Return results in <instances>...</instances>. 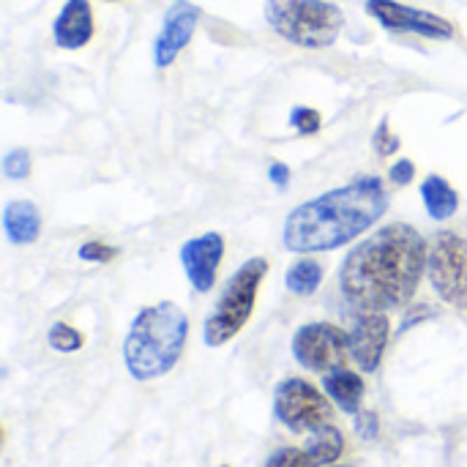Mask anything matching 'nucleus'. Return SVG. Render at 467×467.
Segmentation results:
<instances>
[{
	"label": "nucleus",
	"instance_id": "f257e3e1",
	"mask_svg": "<svg viewBox=\"0 0 467 467\" xmlns=\"http://www.w3.org/2000/svg\"><path fill=\"white\" fill-rule=\"evenodd\" d=\"M427 241L410 224H389L361 241L342 263V293L361 312L405 306L427 271Z\"/></svg>",
	"mask_w": 467,
	"mask_h": 467
},
{
	"label": "nucleus",
	"instance_id": "f03ea898",
	"mask_svg": "<svg viewBox=\"0 0 467 467\" xmlns=\"http://www.w3.org/2000/svg\"><path fill=\"white\" fill-rule=\"evenodd\" d=\"M389 211V194L378 175H361L342 189L320 194L298 205L287 222L282 241L290 252H331L367 233Z\"/></svg>",
	"mask_w": 467,
	"mask_h": 467
},
{
	"label": "nucleus",
	"instance_id": "7ed1b4c3",
	"mask_svg": "<svg viewBox=\"0 0 467 467\" xmlns=\"http://www.w3.org/2000/svg\"><path fill=\"white\" fill-rule=\"evenodd\" d=\"M189 337V317L186 312L172 304L161 301L145 306L123 342V361L134 380H156L164 378L183 356Z\"/></svg>",
	"mask_w": 467,
	"mask_h": 467
},
{
	"label": "nucleus",
	"instance_id": "20e7f679",
	"mask_svg": "<svg viewBox=\"0 0 467 467\" xmlns=\"http://www.w3.org/2000/svg\"><path fill=\"white\" fill-rule=\"evenodd\" d=\"M265 19L282 38L306 49L331 47L345 27L342 8L328 0H265Z\"/></svg>",
	"mask_w": 467,
	"mask_h": 467
},
{
	"label": "nucleus",
	"instance_id": "39448f33",
	"mask_svg": "<svg viewBox=\"0 0 467 467\" xmlns=\"http://www.w3.org/2000/svg\"><path fill=\"white\" fill-rule=\"evenodd\" d=\"M265 274H268V260L252 257L227 279V285L202 328L208 348H222L235 334H241V328L249 323V317L254 312L257 290H260Z\"/></svg>",
	"mask_w": 467,
	"mask_h": 467
},
{
	"label": "nucleus",
	"instance_id": "423d86ee",
	"mask_svg": "<svg viewBox=\"0 0 467 467\" xmlns=\"http://www.w3.org/2000/svg\"><path fill=\"white\" fill-rule=\"evenodd\" d=\"M427 274L435 293L446 304L467 309V238L457 233H441L432 241Z\"/></svg>",
	"mask_w": 467,
	"mask_h": 467
},
{
	"label": "nucleus",
	"instance_id": "0eeeda50",
	"mask_svg": "<svg viewBox=\"0 0 467 467\" xmlns=\"http://www.w3.org/2000/svg\"><path fill=\"white\" fill-rule=\"evenodd\" d=\"M274 413L290 432H315L326 424H331V405L328 400L306 380L290 378L276 386L274 394Z\"/></svg>",
	"mask_w": 467,
	"mask_h": 467
},
{
	"label": "nucleus",
	"instance_id": "6e6552de",
	"mask_svg": "<svg viewBox=\"0 0 467 467\" xmlns=\"http://www.w3.org/2000/svg\"><path fill=\"white\" fill-rule=\"evenodd\" d=\"M293 356L304 369L328 375L348 364L350 337L331 323H309L293 337Z\"/></svg>",
	"mask_w": 467,
	"mask_h": 467
},
{
	"label": "nucleus",
	"instance_id": "1a4fd4ad",
	"mask_svg": "<svg viewBox=\"0 0 467 467\" xmlns=\"http://www.w3.org/2000/svg\"><path fill=\"white\" fill-rule=\"evenodd\" d=\"M364 8L369 16H375L391 33H416V36L441 38V41L454 38V25L441 14H432L424 8H410L397 0H367Z\"/></svg>",
	"mask_w": 467,
	"mask_h": 467
},
{
	"label": "nucleus",
	"instance_id": "9d476101",
	"mask_svg": "<svg viewBox=\"0 0 467 467\" xmlns=\"http://www.w3.org/2000/svg\"><path fill=\"white\" fill-rule=\"evenodd\" d=\"M200 22V8L189 0H175L170 11L164 14V25L153 41V63L159 68H167L175 63V57L183 52V47L192 41Z\"/></svg>",
	"mask_w": 467,
	"mask_h": 467
},
{
	"label": "nucleus",
	"instance_id": "9b49d317",
	"mask_svg": "<svg viewBox=\"0 0 467 467\" xmlns=\"http://www.w3.org/2000/svg\"><path fill=\"white\" fill-rule=\"evenodd\" d=\"M222 260H224V238L219 233H205L181 246L183 271L197 293L213 290Z\"/></svg>",
	"mask_w": 467,
	"mask_h": 467
},
{
	"label": "nucleus",
	"instance_id": "f8f14e48",
	"mask_svg": "<svg viewBox=\"0 0 467 467\" xmlns=\"http://www.w3.org/2000/svg\"><path fill=\"white\" fill-rule=\"evenodd\" d=\"M389 317L383 312H364L356 317L350 337V356L364 372H378L386 345H389Z\"/></svg>",
	"mask_w": 467,
	"mask_h": 467
},
{
	"label": "nucleus",
	"instance_id": "ddd939ff",
	"mask_svg": "<svg viewBox=\"0 0 467 467\" xmlns=\"http://www.w3.org/2000/svg\"><path fill=\"white\" fill-rule=\"evenodd\" d=\"M55 44L60 49H82L93 38V11L88 0H66L55 25Z\"/></svg>",
	"mask_w": 467,
	"mask_h": 467
},
{
	"label": "nucleus",
	"instance_id": "4468645a",
	"mask_svg": "<svg viewBox=\"0 0 467 467\" xmlns=\"http://www.w3.org/2000/svg\"><path fill=\"white\" fill-rule=\"evenodd\" d=\"M3 233L14 246H30L41 235V213L30 200H11L3 208Z\"/></svg>",
	"mask_w": 467,
	"mask_h": 467
},
{
	"label": "nucleus",
	"instance_id": "2eb2a0df",
	"mask_svg": "<svg viewBox=\"0 0 467 467\" xmlns=\"http://www.w3.org/2000/svg\"><path fill=\"white\" fill-rule=\"evenodd\" d=\"M323 386H326V394L339 405V410H345L348 416H356L358 408H361V400H364V380L361 375L350 372V369H334L323 378Z\"/></svg>",
	"mask_w": 467,
	"mask_h": 467
},
{
	"label": "nucleus",
	"instance_id": "dca6fc26",
	"mask_svg": "<svg viewBox=\"0 0 467 467\" xmlns=\"http://www.w3.org/2000/svg\"><path fill=\"white\" fill-rule=\"evenodd\" d=\"M421 200H424V208H427L430 219H435V222L451 219L457 213V208H460V194L441 175H430L421 183Z\"/></svg>",
	"mask_w": 467,
	"mask_h": 467
},
{
	"label": "nucleus",
	"instance_id": "f3484780",
	"mask_svg": "<svg viewBox=\"0 0 467 467\" xmlns=\"http://www.w3.org/2000/svg\"><path fill=\"white\" fill-rule=\"evenodd\" d=\"M345 451V438L337 427L326 424L315 432H309V443H306V454L312 467H331Z\"/></svg>",
	"mask_w": 467,
	"mask_h": 467
},
{
	"label": "nucleus",
	"instance_id": "a211bd4d",
	"mask_svg": "<svg viewBox=\"0 0 467 467\" xmlns=\"http://www.w3.org/2000/svg\"><path fill=\"white\" fill-rule=\"evenodd\" d=\"M285 282H287V290L290 293H296V296H312L320 287V282H323V265L315 263V260H309V257H304V260H298V263L290 265Z\"/></svg>",
	"mask_w": 467,
	"mask_h": 467
},
{
	"label": "nucleus",
	"instance_id": "6ab92c4d",
	"mask_svg": "<svg viewBox=\"0 0 467 467\" xmlns=\"http://www.w3.org/2000/svg\"><path fill=\"white\" fill-rule=\"evenodd\" d=\"M47 342H49V348L57 350V353H77V350H82V345H85L82 334H79L77 328L66 326V323H55V326L49 328V334H47Z\"/></svg>",
	"mask_w": 467,
	"mask_h": 467
},
{
	"label": "nucleus",
	"instance_id": "aec40b11",
	"mask_svg": "<svg viewBox=\"0 0 467 467\" xmlns=\"http://www.w3.org/2000/svg\"><path fill=\"white\" fill-rule=\"evenodd\" d=\"M290 126H293L301 137H312V134L320 131L323 118H320V112L312 109V107H296V109L290 112Z\"/></svg>",
	"mask_w": 467,
	"mask_h": 467
},
{
	"label": "nucleus",
	"instance_id": "412c9836",
	"mask_svg": "<svg viewBox=\"0 0 467 467\" xmlns=\"http://www.w3.org/2000/svg\"><path fill=\"white\" fill-rule=\"evenodd\" d=\"M3 175L8 181H25L30 175V153L25 148H14L3 159Z\"/></svg>",
	"mask_w": 467,
	"mask_h": 467
},
{
	"label": "nucleus",
	"instance_id": "4be33fe9",
	"mask_svg": "<svg viewBox=\"0 0 467 467\" xmlns=\"http://www.w3.org/2000/svg\"><path fill=\"white\" fill-rule=\"evenodd\" d=\"M372 145H375V153L378 156H394L397 150H400V140H397V134H391V129H389V120H380L378 123V129H375V134H372Z\"/></svg>",
	"mask_w": 467,
	"mask_h": 467
},
{
	"label": "nucleus",
	"instance_id": "5701e85b",
	"mask_svg": "<svg viewBox=\"0 0 467 467\" xmlns=\"http://www.w3.org/2000/svg\"><path fill=\"white\" fill-rule=\"evenodd\" d=\"M265 467H312L309 462V454H306V449L301 451V449H279Z\"/></svg>",
	"mask_w": 467,
	"mask_h": 467
},
{
	"label": "nucleus",
	"instance_id": "b1692460",
	"mask_svg": "<svg viewBox=\"0 0 467 467\" xmlns=\"http://www.w3.org/2000/svg\"><path fill=\"white\" fill-rule=\"evenodd\" d=\"M77 254H79V260H88V263H109L118 254V249H112V246H107L101 241H88V244L79 246Z\"/></svg>",
	"mask_w": 467,
	"mask_h": 467
},
{
	"label": "nucleus",
	"instance_id": "393cba45",
	"mask_svg": "<svg viewBox=\"0 0 467 467\" xmlns=\"http://www.w3.org/2000/svg\"><path fill=\"white\" fill-rule=\"evenodd\" d=\"M356 432H358V438H364V441H375L378 432H380L378 413H372V410L356 413Z\"/></svg>",
	"mask_w": 467,
	"mask_h": 467
},
{
	"label": "nucleus",
	"instance_id": "a878e982",
	"mask_svg": "<svg viewBox=\"0 0 467 467\" xmlns=\"http://www.w3.org/2000/svg\"><path fill=\"white\" fill-rule=\"evenodd\" d=\"M413 175H416V164H413L410 159H400V161H394L391 170H389V178H391L397 186H408V183L413 181Z\"/></svg>",
	"mask_w": 467,
	"mask_h": 467
},
{
	"label": "nucleus",
	"instance_id": "bb28decb",
	"mask_svg": "<svg viewBox=\"0 0 467 467\" xmlns=\"http://www.w3.org/2000/svg\"><path fill=\"white\" fill-rule=\"evenodd\" d=\"M268 178H271V183H274L276 189H285L287 181H290V167L282 164V161H274V164L268 167Z\"/></svg>",
	"mask_w": 467,
	"mask_h": 467
},
{
	"label": "nucleus",
	"instance_id": "cd10ccee",
	"mask_svg": "<svg viewBox=\"0 0 467 467\" xmlns=\"http://www.w3.org/2000/svg\"><path fill=\"white\" fill-rule=\"evenodd\" d=\"M222 467H227V465H222Z\"/></svg>",
	"mask_w": 467,
	"mask_h": 467
}]
</instances>
